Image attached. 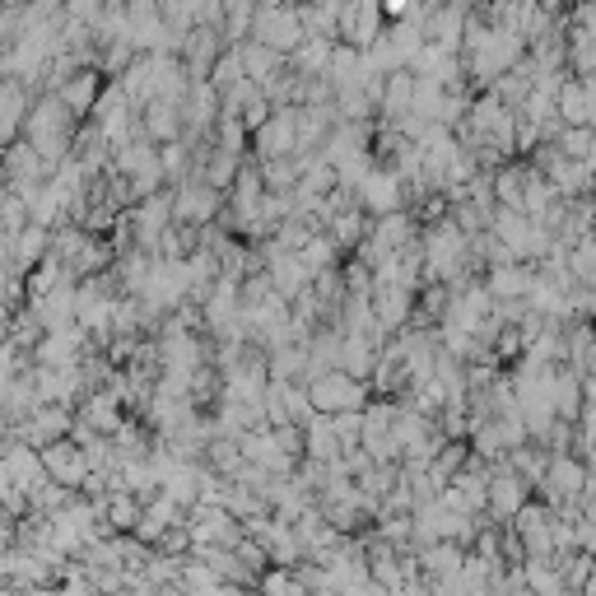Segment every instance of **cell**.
<instances>
[{
  "instance_id": "1",
  "label": "cell",
  "mask_w": 596,
  "mask_h": 596,
  "mask_svg": "<svg viewBox=\"0 0 596 596\" xmlns=\"http://www.w3.org/2000/svg\"><path fill=\"white\" fill-rule=\"evenodd\" d=\"M252 33H257L261 47H294L303 42V19H298V5H261L257 19H252Z\"/></svg>"
},
{
  "instance_id": "2",
  "label": "cell",
  "mask_w": 596,
  "mask_h": 596,
  "mask_svg": "<svg viewBox=\"0 0 596 596\" xmlns=\"http://www.w3.org/2000/svg\"><path fill=\"white\" fill-rule=\"evenodd\" d=\"M243 61H247V70H271L275 52L271 47H261V42H252V47H243Z\"/></svg>"
},
{
  "instance_id": "3",
  "label": "cell",
  "mask_w": 596,
  "mask_h": 596,
  "mask_svg": "<svg viewBox=\"0 0 596 596\" xmlns=\"http://www.w3.org/2000/svg\"><path fill=\"white\" fill-rule=\"evenodd\" d=\"M261 5H285V0H261Z\"/></svg>"
}]
</instances>
